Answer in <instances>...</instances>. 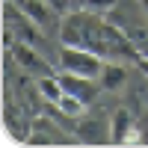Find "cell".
Here are the masks:
<instances>
[{"label": "cell", "instance_id": "cell-1", "mask_svg": "<svg viewBox=\"0 0 148 148\" xmlns=\"http://www.w3.org/2000/svg\"><path fill=\"white\" fill-rule=\"evenodd\" d=\"M107 59L98 56L89 47H80V45H59L56 51V68L59 71H71V74H83V77H95L101 74Z\"/></svg>", "mask_w": 148, "mask_h": 148}, {"label": "cell", "instance_id": "cell-2", "mask_svg": "<svg viewBox=\"0 0 148 148\" xmlns=\"http://www.w3.org/2000/svg\"><path fill=\"white\" fill-rule=\"evenodd\" d=\"M139 116L133 107H119L110 116V133H113V145H142L139 136Z\"/></svg>", "mask_w": 148, "mask_h": 148}, {"label": "cell", "instance_id": "cell-3", "mask_svg": "<svg viewBox=\"0 0 148 148\" xmlns=\"http://www.w3.org/2000/svg\"><path fill=\"white\" fill-rule=\"evenodd\" d=\"M56 113L53 119L47 116V113H39V116H33V133H30V139L27 145H62V142H74L77 136H65V133H59L62 127L56 125Z\"/></svg>", "mask_w": 148, "mask_h": 148}, {"label": "cell", "instance_id": "cell-4", "mask_svg": "<svg viewBox=\"0 0 148 148\" xmlns=\"http://www.w3.org/2000/svg\"><path fill=\"white\" fill-rule=\"evenodd\" d=\"M9 53H12V59L18 62V68L27 71V74H33V77L51 74V62H47L45 51H39V47H33V45H27V42H15V45L9 47Z\"/></svg>", "mask_w": 148, "mask_h": 148}, {"label": "cell", "instance_id": "cell-5", "mask_svg": "<svg viewBox=\"0 0 148 148\" xmlns=\"http://www.w3.org/2000/svg\"><path fill=\"white\" fill-rule=\"evenodd\" d=\"M71 130L77 136V142H83V145H107V142H113L110 121L98 119V116H80Z\"/></svg>", "mask_w": 148, "mask_h": 148}, {"label": "cell", "instance_id": "cell-6", "mask_svg": "<svg viewBox=\"0 0 148 148\" xmlns=\"http://www.w3.org/2000/svg\"><path fill=\"white\" fill-rule=\"evenodd\" d=\"M98 83H101L104 92H125L130 83V68L127 62H116V59H107L101 74H98Z\"/></svg>", "mask_w": 148, "mask_h": 148}, {"label": "cell", "instance_id": "cell-7", "mask_svg": "<svg viewBox=\"0 0 148 148\" xmlns=\"http://www.w3.org/2000/svg\"><path fill=\"white\" fill-rule=\"evenodd\" d=\"M59 116H65L68 121H77L80 116H86V110H89V104L86 101H80V98H74V95H68V92H62V98H59L56 104H51Z\"/></svg>", "mask_w": 148, "mask_h": 148}, {"label": "cell", "instance_id": "cell-8", "mask_svg": "<svg viewBox=\"0 0 148 148\" xmlns=\"http://www.w3.org/2000/svg\"><path fill=\"white\" fill-rule=\"evenodd\" d=\"M36 86H39V92L47 104H56L59 98H62V83H59V74H42V77H36Z\"/></svg>", "mask_w": 148, "mask_h": 148}, {"label": "cell", "instance_id": "cell-9", "mask_svg": "<svg viewBox=\"0 0 148 148\" xmlns=\"http://www.w3.org/2000/svg\"><path fill=\"white\" fill-rule=\"evenodd\" d=\"M125 33H127L130 45L136 47L139 59H148V21H139V24H133V27H130V30H125Z\"/></svg>", "mask_w": 148, "mask_h": 148}, {"label": "cell", "instance_id": "cell-10", "mask_svg": "<svg viewBox=\"0 0 148 148\" xmlns=\"http://www.w3.org/2000/svg\"><path fill=\"white\" fill-rule=\"evenodd\" d=\"M136 125H139V136H142V145H148V107H145L142 113H139V121H136Z\"/></svg>", "mask_w": 148, "mask_h": 148}, {"label": "cell", "instance_id": "cell-11", "mask_svg": "<svg viewBox=\"0 0 148 148\" xmlns=\"http://www.w3.org/2000/svg\"><path fill=\"white\" fill-rule=\"evenodd\" d=\"M136 68H139L145 77H148V59H139V62H136Z\"/></svg>", "mask_w": 148, "mask_h": 148}]
</instances>
